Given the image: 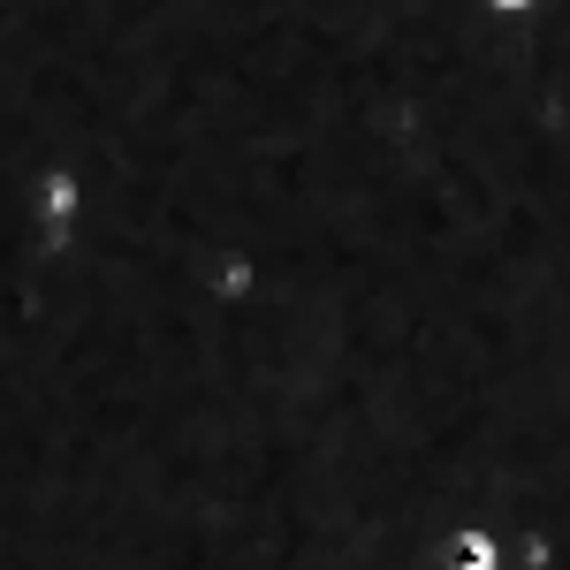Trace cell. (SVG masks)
I'll use <instances>...</instances> for the list:
<instances>
[{
    "label": "cell",
    "instance_id": "obj_1",
    "mask_svg": "<svg viewBox=\"0 0 570 570\" xmlns=\"http://www.w3.org/2000/svg\"><path fill=\"white\" fill-rule=\"evenodd\" d=\"M449 570H494L487 532H456V540H449Z\"/></svg>",
    "mask_w": 570,
    "mask_h": 570
}]
</instances>
